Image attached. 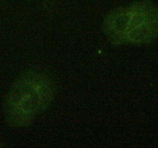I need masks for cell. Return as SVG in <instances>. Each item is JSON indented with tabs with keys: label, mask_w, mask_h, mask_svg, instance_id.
Here are the masks:
<instances>
[{
	"label": "cell",
	"mask_w": 158,
	"mask_h": 148,
	"mask_svg": "<svg viewBox=\"0 0 158 148\" xmlns=\"http://www.w3.org/2000/svg\"><path fill=\"white\" fill-rule=\"evenodd\" d=\"M54 97V85L41 73H29L19 79L9 90L5 103L8 123L21 127L29 124L44 111Z\"/></svg>",
	"instance_id": "cell-1"
},
{
	"label": "cell",
	"mask_w": 158,
	"mask_h": 148,
	"mask_svg": "<svg viewBox=\"0 0 158 148\" xmlns=\"http://www.w3.org/2000/svg\"><path fill=\"white\" fill-rule=\"evenodd\" d=\"M104 30L117 44H143L158 36V7L139 2L111 12L104 20Z\"/></svg>",
	"instance_id": "cell-2"
}]
</instances>
